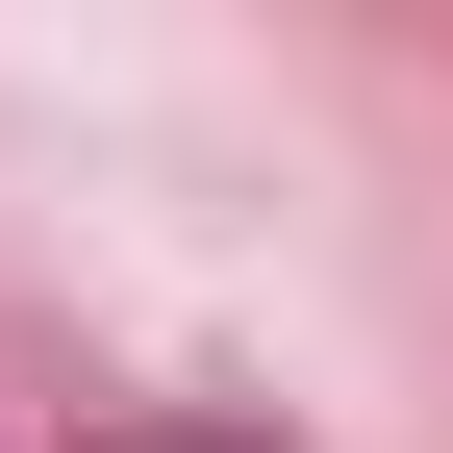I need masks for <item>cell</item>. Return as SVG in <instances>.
I'll return each mask as SVG.
<instances>
[{
  "instance_id": "obj_1",
  "label": "cell",
  "mask_w": 453,
  "mask_h": 453,
  "mask_svg": "<svg viewBox=\"0 0 453 453\" xmlns=\"http://www.w3.org/2000/svg\"><path fill=\"white\" fill-rule=\"evenodd\" d=\"M101 453H277V428H202V403H151V428H101Z\"/></svg>"
}]
</instances>
